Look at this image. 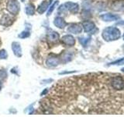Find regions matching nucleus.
Here are the masks:
<instances>
[{
  "mask_svg": "<svg viewBox=\"0 0 124 117\" xmlns=\"http://www.w3.org/2000/svg\"><path fill=\"white\" fill-rule=\"evenodd\" d=\"M112 73H91L61 80L40 101L37 112L54 115L123 114L124 90L111 83Z\"/></svg>",
  "mask_w": 124,
  "mask_h": 117,
  "instance_id": "obj_1",
  "label": "nucleus"
},
{
  "mask_svg": "<svg viewBox=\"0 0 124 117\" xmlns=\"http://www.w3.org/2000/svg\"><path fill=\"white\" fill-rule=\"evenodd\" d=\"M121 36L120 30L115 27H108L102 31V38L106 41H116Z\"/></svg>",
  "mask_w": 124,
  "mask_h": 117,
  "instance_id": "obj_2",
  "label": "nucleus"
},
{
  "mask_svg": "<svg viewBox=\"0 0 124 117\" xmlns=\"http://www.w3.org/2000/svg\"><path fill=\"white\" fill-rule=\"evenodd\" d=\"M7 10L13 15H16L19 10V4L17 0H10L6 6Z\"/></svg>",
  "mask_w": 124,
  "mask_h": 117,
  "instance_id": "obj_3",
  "label": "nucleus"
},
{
  "mask_svg": "<svg viewBox=\"0 0 124 117\" xmlns=\"http://www.w3.org/2000/svg\"><path fill=\"white\" fill-rule=\"evenodd\" d=\"M13 22H14V18L10 17V16L8 14L3 15L2 19L0 20V23H1V25L5 26V27H9L10 25L13 24Z\"/></svg>",
  "mask_w": 124,
  "mask_h": 117,
  "instance_id": "obj_4",
  "label": "nucleus"
},
{
  "mask_svg": "<svg viewBox=\"0 0 124 117\" xmlns=\"http://www.w3.org/2000/svg\"><path fill=\"white\" fill-rule=\"evenodd\" d=\"M64 6H65V9H67L68 10H69L70 12H71L73 13H76L79 10L78 4L75 3V2H66Z\"/></svg>",
  "mask_w": 124,
  "mask_h": 117,
  "instance_id": "obj_5",
  "label": "nucleus"
},
{
  "mask_svg": "<svg viewBox=\"0 0 124 117\" xmlns=\"http://www.w3.org/2000/svg\"><path fill=\"white\" fill-rule=\"evenodd\" d=\"M101 19L104 21H115V20H118L119 19V17L118 15L116 14H112V13H106V14H102L101 16Z\"/></svg>",
  "mask_w": 124,
  "mask_h": 117,
  "instance_id": "obj_6",
  "label": "nucleus"
},
{
  "mask_svg": "<svg viewBox=\"0 0 124 117\" xmlns=\"http://www.w3.org/2000/svg\"><path fill=\"white\" fill-rule=\"evenodd\" d=\"M82 30V27L80 24H78V23H73V24L70 25V27H68V31L70 33L72 34H80Z\"/></svg>",
  "mask_w": 124,
  "mask_h": 117,
  "instance_id": "obj_7",
  "label": "nucleus"
},
{
  "mask_svg": "<svg viewBox=\"0 0 124 117\" xmlns=\"http://www.w3.org/2000/svg\"><path fill=\"white\" fill-rule=\"evenodd\" d=\"M62 41H63L64 44L67 45L68 46H73L75 44V40L72 35H64V36L62 38Z\"/></svg>",
  "mask_w": 124,
  "mask_h": 117,
  "instance_id": "obj_8",
  "label": "nucleus"
},
{
  "mask_svg": "<svg viewBox=\"0 0 124 117\" xmlns=\"http://www.w3.org/2000/svg\"><path fill=\"white\" fill-rule=\"evenodd\" d=\"M12 49H13V53L17 57L22 56V49L20 45L18 42H13V44H12Z\"/></svg>",
  "mask_w": 124,
  "mask_h": 117,
  "instance_id": "obj_9",
  "label": "nucleus"
},
{
  "mask_svg": "<svg viewBox=\"0 0 124 117\" xmlns=\"http://www.w3.org/2000/svg\"><path fill=\"white\" fill-rule=\"evenodd\" d=\"M83 28H84V30L85 32H90V31L93 30L95 28V23L93 22H91V21H85L83 23Z\"/></svg>",
  "mask_w": 124,
  "mask_h": 117,
  "instance_id": "obj_10",
  "label": "nucleus"
},
{
  "mask_svg": "<svg viewBox=\"0 0 124 117\" xmlns=\"http://www.w3.org/2000/svg\"><path fill=\"white\" fill-rule=\"evenodd\" d=\"M54 23L57 27L61 28V29L64 28V27L66 26V22L64 21V20L60 17H57L55 18V20H54Z\"/></svg>",
  "mask_w": 124,
  "mask_h": 117,
  "instance_id": "obj_11",
  "label": "nucleus"
},
{
  "mask_svg": "<svg viewBox=\"0 0 124 117\" xmlns=\"http://www.w3.org/2000/svg\"><path fill=\"white\" fill-rule=\"evenodd\" d=\"M60 60L58 59L57 58L55 57H51L49 58L47 60H46V65L48 66H50V67H53V66H57L58 64H59Z\"/></svg>",
  "mask_w": 124,
  "mask_h": 117,
  "instance_id": "obj_12",
  "label": "nucleus"
},
{
  "mask_svg": "<svg viewBox=\"0 0 124 117\" xmlns=\"http://www.w3.org/2000/svg\"><path fill=\"white\" fill-rule=\"evenodd\" d=\"M50 1H44V2H43L42 3H41V5L38 7V9H37V12L39 13H44V11L46 10H47V8H48V6H49V5H50Z\"/></svg>",
  "mask_w": 124,
  "mask_h": 117,
  "instance_id": "obj_13",
  "label": "nucleus"
},
{
  "mask_svg": "<svg viewBox=\"0 0 124 117\" xmlns=\"http://www.w3.org/2000/svg\"><path fill=\"white\" fill-rule=\"evenodd\" d=\"M47 38L49 40L52 41H57L58 39H59L60 36L59 34H58L57 32H55V31H51V32H50L47 35Z\"/></svg>",
  "mask_w": 124,
  "mask_h": 117,
  "instance_id": "obj_14",
  "label": "nucleus"
},
{
  "mask_svg": "<svg viewBox=\"0 0 124 117\" xmlns=\"http://www.w3.org/2000/svg\"><path fill=\"white\" fill-rule=\"evenodd\" d=\"M26 14L32 16L35 13V9H34V6L32 5V4H29L26 6Z\"/></svg>",
  "mask_w": 124,
  "mask_h": 117,
  "instance_id": "obj_15",
  "label": "nucleus"
},
{
  "mask_svg": "<svg viewBox=\"0 0 124 117\" xmlns=\"http://www.w3.org/2000/svg\"><path fill=\"white\" fill-rule=\"evenodd\" d=\"M91 41V37L88 38H79V41L83 46H86Z\"/></svg>",
  "mask_w": 124,
  "mask_h": 117,
  "instance_id": "obj_16",
  "label": "nucleus"
},
{
  "mask_svg": "<svg viewBox=\"0 0 124 117\" xmlns=\"http://www.w3.org/2000/svg\"><path fill=\"white\" fill-rule=\"evenodd\" d=\"M57 4H58V1H55V2H54V3L53 4V5L50 7V9H49V10H48V12H47V14H46V15H47V16H50V14H51V13H52V12L54 11V9H55V7H56V6L57 5Z\"/></svg>",
  "mask_w": 124,
  "mask_h": 117,
  "instance_id": "obj_17",
  "label": "nucleus"
},
{
  "mask_svg": "<svg viewBox=\"0 0 124 117\" xmlns=\"http://www.w3.org/2000/svg\"><path fill=\"white\" fill-rule=\"evenodd\" d=\"M124 62V58H121L118 60H116L115 62H112L111 63H109V65H122Z\"/></svg>",
  "mask_w": 124,
  "mask_h": 117,
  "instance_id": "obj_18",
  "label": "nucleus"
},
{
  "mask_svg": "<svg viewBox=\"0 0 124 117\" xmlns=\"http://www.w3.org/2000/svg\"><path fill=\"white\" fill-rule=\"evenodd\" d=\"M8 56L7 52L6 50H1L0 51V59H3V58H6Z\"/></svg>",
  "mask_w": 124,
  "mask_h": 117,
  "instance_id": "obj_19",
  "label": "nucleus"
},
{
  "mask_svg": "<svg viewBox=\"0 0 124 117\" xmlns=\"http://www.w3.org/2000/svg\"><path fill=\"white\" fill-rule=\"evenodd\" d=\"M30 32H28V31H23V32H22L19 35V37L20 38H28L30 36Z\"/></svg>",
  "mask_w": 124,
  "mask_h": 117,
  "instance_id": "obj_20",
  "label": "nucleus"
},
{
  "mask_svg": "<svg viewBox=\"0 0 124 117\" xmlns=\"http://www.w3.org/2000/svg\"><path fill=\"white\" fill-rule=\"evenodd\" d=\"M6 77V72L5 69H2L1 71H0V77Z\"/></svg>",
  "mask_w": 124,
  "mask_h": 117,
  "instance_id": "obj_21",
  "label": "nucleus"
},
{
  "mask_svg": "<svg viewBox=\"0 0 124 117\" xmlns=\"http://www.w3.org/2000/svg\"><path fill=\"white\" fill-rule=\"evenodd\" d=\"M47 92H48V90L46 89V90H44V91H43V93L41 94V95H46V94H47Z\"/></svg>",
  "mask_w": 124,
  "mask_h": 117,
  "instance_id": "obj_22",
  "label": "nucleus"
},
{
  "mask_svg": "<svg viewBox=\"0 0 124 117\" xmlns=\"http://www.w3.org/2000/svg\"><path fill=\"white\" fill-rule=\"evenodd\" d=\"M1 89H2V81L0 80V91H1Z\"/></svg>",
  "mask_w": 124,
  "mask_h": 117,
  "instance_id": "obj_23",
  "label": "nucleus"
},
{
  "mask_svg": "<svg viewBox=\"0 0 124 117\" xmlns=\"http://www.w3.org/2000/svg\"><path fill=\"white\" fill-rule=\"evenodd\" d=\"M121 70H122V71H123V72H124V68H123V69H122Z\"/></svg>",
  "mask_w": 124,
  "mask_h": 117,
  "instance_id": "obj_24",
  "label": "nucleus"
},
{
  "mask_svg": "<svg viewBox=\"0 0 124 117\" xmlns=\"http://www.w3.org/2000/svg\"><path fill=\"white\" fill-rule=\"evenodd\" d=\"M21 1H22V2H24V1H25V0H21Z\"/></svg>",
  "mask_w": 124,
  "mask_h": 117,
  "instance_id": "obj_25",
  "label": "nucleus"
},
{
  "mask_svg": "<svg viewBox=\"0 0 124 117\" xmlns=\"http://www.w3.org/2000/svg\"><path fill=\"white\" fill-rule=\"evenodd\" d=\"M123 40H124V34H123Z\"/></svg>",
  "mask_w": 124,
  "mask_h": 117,
  "instance_id": "obj_26",
  "label": "nucleus"
}]
</instances>
